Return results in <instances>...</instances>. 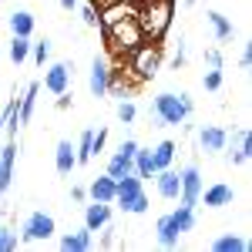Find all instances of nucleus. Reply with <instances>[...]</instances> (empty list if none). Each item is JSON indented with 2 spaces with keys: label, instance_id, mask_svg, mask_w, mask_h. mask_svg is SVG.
I'll return each instance as SVG.
<instances>
[{
  "label": "nucleus",
  "instance_id": "obj_21",
  "mask_svg": "<svg viewBox=\"0 0 252 252\" xmlns=\"http://www.w3.org/2000/svg\"><path fill=\"white\" fill-rule=\"evenodd\" d=\"M131 165H135V175L141 178V182H148V178H155V158H152V148H141L138 145V152H135V158H131Z\"/></svg>",
  "mask_w": 252,
  "mask_h": 252
},
{
  "label": "nucleus",
  "instance_id": "obj_6",
  "mask_svg": "<svg viewBox=\"0 0 252 252\" xmlns=\"http://www.w3.org/2000/svg\"><path fill=\"white\" fill-rule=\"evenodd\" d=\"M54 232H58L54 215H47V212H31L27 219H24V225H20V242H47Z\"/></svg>",
  "mask_w": 252,
  "mask_h": 252
},
{
  "label": "nucleus",
  "instance_id": "obj_34",
  "mask_svg": "<svg viewBox=\"0 0 252 252\" xmlns=\"http://www.w3.org/2000/svg\"><path fill=\"white\" fill-rule=\"evenodd\" d=\"M185 64H189V44H185V37H178V47H175V54H172V67L178 71Z\"/></svg>",
  "mask_w": 252,
  "mask_h": 252
},
{
  "label": "nucleus",
  "instance_id": "obj_2",
  "mask_svg": "<svg viewBox=\"0 0 252 252\" xmlns=\"http://www.w3.org/2000/svg\"><path fill=\"white\" fill-rule=\"evenodd\" d=\"M195 111V101L192 94H172V91H161V94H155V101H152V121H155V128H165V125H182L185 118H192Z\"/></svg>",
  "mask_w": 252,
  "mask_h": 252
},
{
  "label": "nucleus",
  "instance_id": "obj_15",
  "mask_svg": "<svg viewBox=\"0 0 252 252\" xmlns=\"http://www.w3.org/2000/svg\"><path fill=\"white\" fill-rule=\"evenodd\" d=\"M54 168H58L61 175H71L74 168H78V155H74V145H71L67 138H61L58 148H54Z\"/></svg>",
  "mask_w": 252,
  "mask_h": 252
},
{
  "label": "nucleus",
  "instance_id": "obj_32",
  "mask_svg": "<svg viewBox=\"0 0 252 252\" xmlns=\"http://www.w3.org/2000/svg\"><path fill=\"white\" fill-rule=\"evenodd\" d=\"M17 246H20V232L10 229V225H3L0 229V252H14Z\"/></svg>",
  "mask_w": 252,
  "mask_h": 252
},
{
  "label": "nucleus",
  "instance_id": "obj_44",
  "mask_svg": "<svg viewBox=\"0 0 252 252\" xmlns=\"http://www.w3.org/2000/svg\"><path fill=\"white\" fill-rule=\"evenodd\" d=\"M0 145H3V115H0Z\"/></svg>",
  "mask_w": 252,
  "mask_h": 252
},
{
  "label": "nucleus",
  "instance_id": "obj_11",
  "mask_svg": "<svg viewBox=\"0 0 252 252\" xmlns=\"http://www.w3.org/2000/svg\"><path fill=\"white\" fill-rule=\"evenodd\" d=\"M108 78H111V64L104 58H94L91 61V71H88V91L94 97H104L108 94Z\"/></svg>",
  "mask_w": 252,
  "mask_h": 252
},
{
  "label": "nucleus",
  "instance_id": "obj_37",
  "mask_svg": "<svg viewBox=\"0 0 252 252\" xmlns=\"http://www.w3.org/2000/svg\"><path fill=\"white\" fill-rule=\"evenodd\" d=\"M104 145H108V128H97L94 131V141H91V155H101V152H104Z\"/></svg>",
  "mask_w": 252,
  "mask_h": 252
},
{
  "label": "nucleus",
  "instance_id": "obj_31",
  "mask_svg": "<svg viewBox=\"0 0 252 252\" xmlns=\"http://www.w3.org/2000/svg\"><path fill=\"white\" fill-rule=\"evenodd\" d=\"M97 232H101V239H97L101 249H115V246H118V225H115V222H104Z\"/></svg>",
  "mask_w": 252,
  "mask_h": 252
},
{
  "label": "nucleus",
  "instance_id": "obj_43",
  "mask_svg": "<svg viewBox=\"0 0 252 252\" xmlns=\"http://www.w3.org/2000/svg\"><path fill=\"white\" fill-rule=\"evenodd\" d=\"M78 3H81V0H61V7H64V10H74Z\"/></svg>",
  "mask_w": 252,
  "mask_h": 252
},
{
  "label": "nucleus",
  "instance_id": "obj_3",
  "mask_svg": "<svg viewBox=\"0 0 252 252\" xmlns=\"http://www.w3.org/2000/svg\"><path fill=\"white\" fill-rule=\"evenodd\" d=\"M125 58H128V78H135L138 84L141 81H155V74L161 71V47L152 44V40H141Z\"/></svg>",
  "mask_w": 252,
  "mask_h": 252
},
{
  "label": "nucleus",
  "instance_id": "obj_36",
  "mask_svg": "<svg viewBox=\"0 0 252 252\" xmlns=\"http://www.w3.org/2000/svg\"><path fill=\"white\" fill-rule=\"evenodd\" d=\"M78 7H81V20H84V27H97V7H94V3L84 0V3H78Z\"/></svg>",
  "mask_w": 252,
  "mask_h": 252
},
{
  "label": "nucleus",
  "instance_id": "obj_24",
  "mask_svg": "<svg viewBox=\"0 0 252 252\" xmlns=\"http://www.w3.org/2000/svg\"><path fill=\"white\" fill-rule=\"evenodd\" d=\"M175 152H178V148H175V141H168V138H165V141H158L155 148H152L155 168H172V165H175Z\"/></svg>",
  "mask_w": 252,
  "mask_h": 252
},
{
  "label": "nucleus",
  "instance_id": "obj_13",
  "mask_svg": "<svg viewBox=\"0 0 252 252\" xmlns=\"http://www.w3.org/2000/svg\"><path fill=\"white\" fill-rule=\"evenodd\" d=\"M155 189H158V195H161V198L175 202V198H178V192H182L178 172H175V168H158V172H155Z\"/></svg>",
  "mask_w": 252,
  "mask_h": 252
},
{
  "label": "nucleus",
  "instance_id": "obj_30",
  "mask_svg": "<svg viewBox=\"0 0 252 252\" xmlns=\"http://www.w3.org/2000/svg\"><path fill=\"white\" fill-rule=\"evenodd\" d=\"M51 54H54V44H51L47 37H40V40H34V44H31V58L37 61L40 67H44V64L51 61Z\"/></svg>",
  "mask_w": 252,
  "mask_h": 252
},
{
  "label": "nucleus",
  "instance_id": "obj_1",
  "mask_svg": "<svg viewBox=\"0 0 252 252\" xmlns=\"http://www.w3.org/2000/svg\"><path fill=\"white\" fill-rule=\"evenodd\" d=\"M172 14H175V3L172 0H141V7L135 10L138 17V27H141V34L145 40H158L168 34V27H172Z\"/></svg>",
  "mask_w": 252,
  "mask_h": 252
},
{
  "label": "nucleus",
  "instance_id": "obj_40",
  "mask_svg": "<svg viewBox=\"0 0 252 252\" xmlns=\"http://www.w3.org/2000/svg\"><path fill=\"white\" fill-rule=\"evenodd\" d=\"M239 64H242L246 71H249V67H252V47H249V44L242 47V54H239Z\"/></svg>",
  "mask_w": 252,
  "mask_h": 252
},
{
  "label": "nucleus",
  "instance_id": "obj_17",
  "mask_svg": "<svg viewBox=\"0 0 252 252\" xmlns=\"http://www.w3.org/2000/svg\"><path fill=\"white\" fill-rule=\"evenodd\" d=\"M225 128H219V125H205L202 131H198V145H202V152H225Z\"/></svg>",
  "mask_w": 252,
  "mask_h": 252
},
{
  "label": "nucleus",
  "instance_id": "obj_12",
  "mask_svg": "<svg viewBox=\"0 0 252 252\" xmlns=\"http://www.w3.org/2000/svg\"><path fill=\"white\" fill-rule=\"evenodd\" d=\"M198 202H205L209 209H225V205L235 202V189L225 185V182H215L209 189H202V198H198Z\"/></svg>",
  "mask_w": 252,
  "mask_h": 252
},
{
  "label": "nucleus",
  "instance_id": "obj_4",
  "mask_svg": "<svg viewBox=\"0 0 252 252\" xmlns=\"http://www.w3.org/2000/svg\"><path fill=\"white\" fill-rule=\"evenodd\" d=\"M115 202H118V209H121V212H128V215H145V212H148L145 182H141L135 172L125 175V178H115Z\"/></svg>",
  "mask_w": 252,
  "mask_h": 252
},
{
  "label": "nucleus",
  "instance_id": "obj_10",
  "mask_svg": "<svg viewBox=\"0 0 252 252\" xmlns=\"http://www.w3.org/2000/svg\"><path fill=\"white\" fill-rule=\"evenodd\" d=\"M14 161H17V138H7L0 145V202L14 182Z\"/></svg>",
  "mask_w": 252,
  "mask_h": 252
},
{
  "label": "nucleus",
  "instance_id": "obj_39",
  "mask_svg": "<svg viewBox=\"0 0 252 252\" xmlns=\"http://www.w3.org/2000/svg\"><path fill=\"white\" fill-rule=\"evenodd\" d=\"M205 64H209V67H219V71H222V54H219V51H205Z\"/></svg>",
  "mask_w": 252,
  "mask_h": 252
},
{
  "label": "nucleus",
  "instance_id": "obj_9",
  "mask_svg": "<svg viewBox=\"0 0 252 252\" xmlns=\"http://www.w3.org/2000/svg\"><path fill=\"white\" fill-rule=\"evenodd\" d=\"M225 148H229V161H232V165H246V161L252 158L249 128H235L232 135H225Z\"/></svg>",
  "mask_w": 252,
  "mask_h": 252
},
{
  "label": "nucleus",
  "instance_id": "obj_23",
  "mask_svg": "<svg viewBox=\"0 0 252 252\" xmlns=\"http://www.w3.org/2000/svg\"><path fill=\"white\" fill-rule=\"evenodd\" d=\"M7 24H10V31H14V37H31V34H34V14H31V10H14V14L7 17Z\"/></svg>",
  "mask_w": 252,
  "mask_h": 252
},
{
  "label": "nucleus",
  "instance_id": "obj_29",
  "mask_svg": "<svg viewBox=\"0 0 252 252\" xmlns=\"http://www.w3.org/2000/svg\"><path fill=\"white\" fill-rule=\"evenodd\" d=\"M172 222L178 225V232L185 235V232H192L195 229V209H189V205H178L172 212Z\"/></svg>",
  "mask_w": 252,
  "mask_h": 252
},
{
  "label": "nucleus",
  "instance_id": "obj_18",
  "mask_svg": "<svg viewBox=\"0 0 252 252\" xmlns=\"http://www.w3.org/2000/svg\"><path fill=\"white\" fill-rule=\"evenodd\" d=\"M94 246V239H91V229H74V232H67V235H61V249L64 252H88Z\"/></svg>",
  "mask_w": 252,
  "mask_h": 252
},
{
  "label": "nucleus",
  "instance_id": "obj_35",
  "mask_svg": "<svg viewBox=\"0 0 252 252\" xmlns=\"http://www.w3.org/2000/svg\"><path fill=\"white\" fill-rule=\"evenodd\" d=\"M202 84H205V91H219V88H222V71H219V67H209V71L202 74Z\"/></svg>",
  "mask_w": 252,
  "mask_h": 252
},
{
  "label": "nucleus",
  "instance_id": "obj_20",
  "mask_svg": "<svg viewBox=\"0 0 252 252\" xmlns=\"http://www.w3.org/2000/svg\"><path fill=\"white\" fill-rule=\"evenodd\" d=\"M88 198H94V202H111V205H115V178L108 172L97 175L94 182L88 185Z\"/></svg>",
  "mask_w": 252,
  "mask_h": 252
},
{
  "label": "nucleus",
  "instance_id": "obj_25",
  "mask_svg": "<svg viewBox=\"0 0 252 252\" xmlns=\"http://www.w3.org/2000/svg\"><path fill=\"white\" fill-rule=\"evenodd\" d=\"M212 252H249V242L242 235H219L212 242Z\"/></svg>",
  "mask_w": 252,
  "mask_h": 252
},
{
  "label": "nucleus",
  "instance_id": "obj_8",
  "mask_svg": "<svg viewBox=\"0 0 252 252\" xmlns=\"http://www.w3.org/2000/svg\"><path fill=\"white\" fill-rule=\"evenodd\" d=\"M71 78H74V67H71L67 61H54V64L44 71V88H47L51 94H64V91H71Z\"/></svg>",
  "mask_w": 252,
  "mask_h": 252
},
{
  "label": "nucleus",
  "instance_id": "obj_7",
  "mask_svg": "<svg viewBox=\"0 0 252 252\" xmlns=\"http://www.w3.org/2000/svg\"><path fill=\"white\" fill-rule=\"evenodd\" d=\"M178 182H182V192H178V205H202L198 198H202V172L195 168V165H185L182 172H178Z\"/></svg>",
  "mask_w": 252,
  "mask_h": 252
},
{
  "label": "nucleus",
  "instance_id": "obj_38",
  "mask_svg": "<svg viewBox=\"0 0 252 252\" xmlns=\"http://www.w3.org/2000/svg\"><path fill=\"white\" fill-rule=\"evenodd\" d=\"M118 152H121V155H128V158H135V152H138V141H135V138H125Z\"/></svg>",
  "mask_w": 252,
  "mask_h": 252
},
{
  "label": "nucleus",
  "instance_id": "obj_16",
  "mask_svg": "<svg viewBox=\"0 0 252 252\" xmlns=\"http://www.w3.org/2000/svg\"><path fill=\"white\" fill-rule=\"evenodd\" d=\"M155 239H158V246H161V249H175V246H178L182 232H178V225L172 222V212L158 219V225H155Z\"/></svg>",
  "mask_w": 252,
  "mask_h": 252
},
{
  "label": "nucleus",
  "instance_id": "obj_22",
  "mask_svg": "<svg viewBox=\"0 0 252 252\" xmlns=\"http://www.w3.org/2000/svg\"><path fill=\"white\" fill-rule=\"evenodd\" d=\"M209 27H212V34H215V40H219V44L232 40V34H235L232 20L225 17V14H219V10H209Z\"/></svg>",
  "mask_w": 252,
  "mask_h": 252
},
{
  "label": "nucleus",
  "instance_id": "obj_19",
  "mask_svg": "<svg viewBox=\"0 0 252 252\" xmlns=\"http://www.w3.org/2000/svg\"><path fill=\"white\" fill-rule=\"evenodd\" d=\"M37 94H40V81H31L20 94V125H31L34 121V108H37Z\"/></svg>",
  "mask_w": 252,
  "mask_h": 252
},
{
  "label": "nucleus",
  "instance_id": "obj_33",
  "mask_svg": "<svg viewBox=\"0 0 252 252\" xmlns=\"http://www.w3.org/2000/svg\"><path fill=\"white\" fill-rule=\"evenodd\" d=\"M118 118H121V125H131V121L138 118V108L128 101V97H121V101H118Z\"/></svg>",
  "mask_w": 252,
  "mask_h": 252
},
{
  "label": "nucleus",
  "instance_id": "obj_45",
  "mask_svg": "<svg viewBox=\"0 0 252 252\" xmlns=\"http://www.w3.org/2000/svg\"><path fill=\"white\" fill-rule=\"evenodd\" d=\"M182 3H185V7H192V3H195V0H182Z\"/></svg>",
  "mask_w": 252,
  "mask_h": 252
},
{
  "label": "nucleus",
  "instance_id": "obj_27",
  "mask_svg": "<svg viewBox=\"0 0 252 252\" xmlns=\"http://www.w3.org/2000/svg\"><path fill=\"white\" fill-rule=\"evenodd\" d=\"M91 141H94V128L81 131L78 145H74V155H78V165H88V161H94V155H91Z\"/></svg>",
  "mask_w": 252,
  "mask_h": 252
},
{
  "label": "nucleus",
  "instance_id": "obj_42",
  "mask_svg": "<svg viewBox=\"0 0 252 252\" xmlns=\"http://www.w3.org/2000/svg\"><path fill=\"white\" fill-rule=\"evenodd\" d=\"M71 198H74V202H88V189H84V185H74V189H71Z\"/></svg>",
  "mask_w": 252,
  "mask_h": 252
},
{
  "label": "nucleus",
  "instance_id": "obj_26",
  "mask_svg": "<svg viewBox=\"0 0 252 252\" xmlns=\"http://www.w3.org/2000/svg\"><path fill=\"white\" fill-rule=\"evenodd\" d=\"M104 172L111 175V178H125V175H131V172H135V165H131V158H128V155L115 152V155L108 158V168H104Z\"/></svg>",
  "mask_w": 252,
  "mask_h": 252
},
{
  "label": "nucleus",
  "instance_id": "obj_28",
  "mask_svg": "<svg viewBox=\"0 0 252 252\" xmlns=\"http://www.w3.org/2000/svg\"><path fill=\"white\" fill-rule=\"evenodd\" d=\"M31 44H34L31 37H14L10 47H7V58L14 61V64H24V61L31 58Z\"/></svg>",
  "mask_w": 252,
  "mask_h": 252
},
{
  "label": "nucleus",
  "instance_id": "obj_14",
  "mask_svg": "<svg viewBox=\"0 0 252 252\" xmlns=\"http://www.w3.org/2000/svg\"><path fill=\"white\" fill-rule=\"evenodd\" d=\"M104 222H111V202H94L91 198V205H84V229L97 232Z\"/></svg>",
  "mask_w": 252,
  "mask_h": 252
},
{
  "label": "nucleus",
  "instance_id": "obj_41",
  "mask_svg": "<svg viewBox=\"0 0 252 252\" xmlns=\"http://www.w3.org/2000/svg\"><path fill=\"white\" fill-rule=\"evenodd\" d=\"M54 97H58V111H67V108H71V97H74V94H71V91H64V94H54Z\"/></svg>",
  "mask_w": 252,
  "mask_h": 252
},
{
  "label": "nucleus",
  "instance_id": "obj_5",
  "mask_svg": "<svg viewBox=\"0 0 252 252\" xmlns=\"http://www.w3.org/2000/svg\"><path fill=\"white\" fill-rule=\"evenodd\" d=\"M101 34H104V44H108L111 51H118L121 58H125L128 51H135L138 44L145 40V34H141V27H138L135 14L125 17V20H118V24H111V27H101Z\"/></svg>",
  "mask_w": 252,
  "mask_h": 252
}]
</instances>
